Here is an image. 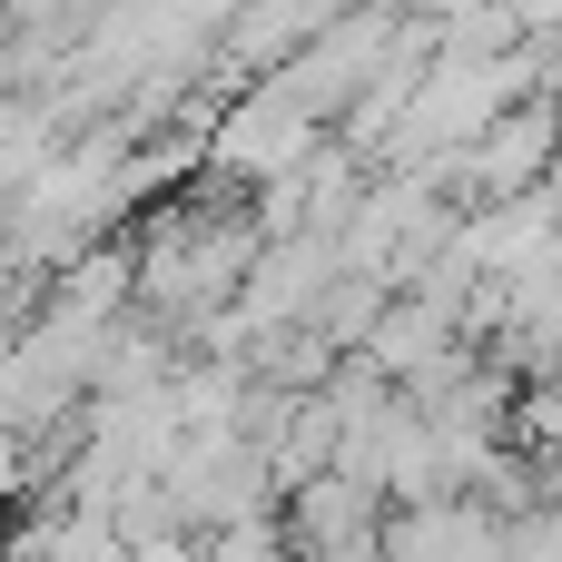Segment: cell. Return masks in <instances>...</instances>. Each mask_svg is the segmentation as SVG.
I'll return each mask as SVG.
<instances>
[{
  "mask_svg": "<svg viewBox=\"0 0 562 562\" xmlns=\"http://www.w3.org/2000/svg\"><path fill=\"white\" fill-rule=\"evenodd\" d=\"M217 454H227V484H247V494L267 484V464H257V454H237V445H227V425L207 435V464H217ZM168 494H178L188 514H207V494H217V474H207V484H168ZM217 524H247V514H237V504H217Z\"/></svg>",
  "mask_w": 562,
  "mask_h": 562,
  "instance_id": "1",
  "label": "cell"
}]
</instances>
